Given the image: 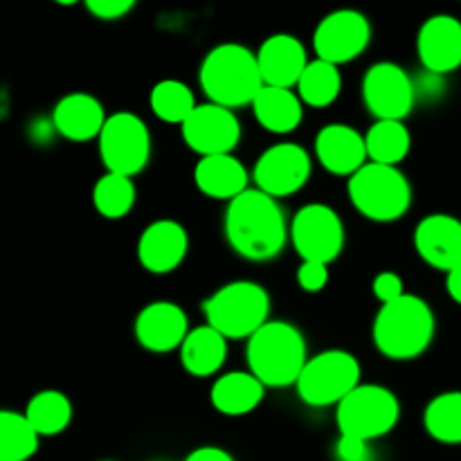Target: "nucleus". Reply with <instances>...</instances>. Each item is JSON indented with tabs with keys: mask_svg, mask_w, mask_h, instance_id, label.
I'll list each match as a JSON object with an SVG mask.
<instances>
[{
	"mask_svg": "<svg viewBox=\"0 0 461 461\" xmlns=\"http://www.w3.org/2000/svg\"><path fill=\"white\" fill-rule=\"evenodd\" d=\"M223 230L230 248L248 261L275 259L288 241L282 207L257 187L246 189L228 203Z\"/></svg>",
	"mask_w": 461,
	"mask_h": 461,
	"instance_id": "obj_1",
	"label": "nucleus"
},
{
	"mask_svg": "<svg viewBox=\"0 0 461 461\" xmlns=\"http://www.w3.org/2000/svg\"><path fill=\"white\" fill-rule=\"evenodd\" d=\"M198 84L210 104L234 108L250 106L264 88L257 54L246 45L223 43L205 54L198 70Z\"/></svg>",
	"mask_w": 461,
	"mask_h": 461,
	"instance_id": "obj_2",
	"label": "nucleus"
},
{
	"mask_svg": "<svg viewBox=\"0 0 461 461\" xmlns=\"http://www.w3.org/2000/svg\"><path fill=\"white\" fill-rule=\"evenodd\" d=\"M435 329L430 304L423 297L405 293L401 300L381 306L374 318L372 338L385 358L414 360L432 345Z\"/></svg>",
	"mask_w": 461,
	"mask_h": 461,
	"instance_id": "obj_3",
	"label": "nucleus"
},
{
	"mask_svg": "<svg viewBox=\"0 0 461 461\" xmlns=\"http://www.w3.org/2000/svg\"><path fill=\"white\" fill-rule=\"evenodd\" d=\"M248 372L264 387L295 385L309 360L304 333L291 322H266L246 347Z\"/></svg>",
	"mask_w": 461,
	"mask_h": 461,
	"instance_id": "obj_4",
	"label": "nucleus"
},
{
	"mask_svg": "<svg viewBox=\"0 0 461 461\" xmlns=\"http://www.w3.org/2000/svg\"><path fill=\"white\" fill-rule=\"evenodd\" d=\"M207 327L219 331L225 340L252 338L270 313V295L255 282H232L221 286L203 302Z\"/></svg>",
	"mask_w": 461,
	"mask_h": 461,
	"instance_id": "obj_5",
	"label": "nucleus"
},
{
	"mask_svg": "<svg viewBox=\"0 0 461 461\" xmlns=\"http://www.w3.org/2000/svg\"><path fill=\"white\" fill-rule=\"evenodd\" d=\"M349 201L365 219L374 223H392L408 214L412 205V187L399 167L367 162L347 183Z\"/></svg>",
	"mask_w": 461,
	"mask_h": 461,
	"instance_id": "obj_6",
	"label": "nucleus"
},
{
	"mask_svg": "<svg viewBox=\"0 0 461 461\" xmlns=\"http://www.w3.org/2000/svg\"><path fill=\"white\" fill-rule=\"evenodd\" d=\"M358 358L345 349H329L306 360L297 378V396L311 408L340 405L360 385Z\"/></svg>",
	"mask_w": 461,
	"mask_h": 461,
	"instance_id": "obj_7",
	"label": "nucleus"
},
{
	"mask_svg": "<svg viewBox=\"0 0 461 461\" xmlns=\"http://www.w3.org/2000/svg\"><path fill=\"white\" fill-rule=\"evenodd\" d=\"M401 419L399 396L383 385H358L336 410L340 435L374 441L396 428Z\"/></svg>",
	"mask_w": 461,
	"mask_h": 461,
	"instance_id": "obj_8",
	"label": "nucleus"
},
{
	"mask_svg": "<svg viewBox=\"0 0 461 461\" xmlns=\"http://www.w3.org/2000/svg\"><path fill=\"white\" fill-rule=\"evenodd\" d=\"M99 158L108 174L133 178L151 160V133L142 117L122 111L108 115L97 138Z\"/></svg>",
	"mask_w": 461,
	"mask_h": 461,
	"instance_id": "obj_9",
	"label": "nucleus"
},
{
	"mask_svg": "<svg viewBox=\"0 0 461 461\" xmlns=\"http://www.w3.org/2000/svg\"><path fill=\"white\" fill-rule=\"evenodd\" d=\"M288 239L302 261L333 264L345 248V225L333 207L309 203L293 216Z\"/></svg>",
	"mask_w": 461,
	"mask_h": 461,
	"instance_id": "obj_10",
	"label": "nucleus"
},
{
	"mask_svg": "<svg viewBox=\"0 0 461 461\" xmlns=\"http://www.w3.org/2000/svg\"><path fill=\"white\" fill-rule=\"evenodd\" d=\"M363 102L376 122H403L417 102V86L396 63H374L365 72Z\"/></svg>",
	"mask_w": 461,
	"mask_h": 461,
	"instance_id": "obj_11",
	"label": "nucleus"
},
{
	"mask_svg": "<svg viewBox=\"0 0 461 461\" xmlns=\"http://www.w3.org/2000/svg\"><path fill=\"white\" fill-rule=\"evenodd\" d=\"M313 162L309 151L295 142H282L266 149L255 162L252 180L259 192L277 198L293 196L300 192L311 178Z\"/></svg>",
	"mask_w": 461,
	"mask_h": 461,
	"instance_id": "obj_12",
	"label": "nucleus"
},
{
	"mask_svg": "<svg viewBox=\"0 0 461 461\" xmlns=\"http://www.w3.org/2000/svg\"><path fill=\"white\" fill-rule=\"evenodd\" d=\"M372 41V25L367 16L356 9H338L327 14L313 32V50L320 61L342 66L367 50Z\"/></svg>",
	"mask_w": 461,
	"mask_h": 461,
	"instance_id": "obj_13",
	"label": "nucleus"
},
{
	"mask_svg": "<svg viewBox=\"0 0 461 461\" xmlns=\"http://www.w3.org/2000/svg\"><path fill=\"white\" fill-rule=\"evenodd\" d=\"M185 144L201 158L232 153L241 140V124L234 111L216 104H198L180 126Z\"/></svg>",
	"mask_w": 461,
	"mask_h": 461,
	"instance_id": "obj_14",
	"label": "nucleus"
},
{
	"mask_svg": "<svg viewBox=\"0 0 461 461\" xmlns=\"http://www.w3.org/2000/svg\"><path fill=\"white\" fill-rule=\"evenodd\" d=\"M417 54L423 70L444 77L461 68V21L450 14H437L417 34Z\"/></svg>",
	"mask_w": 461,
	"mask_h": 461,
	"instance_id": "obj_15",
	"label": "nucleus"
},
{
	"mask_svg": "<svg viewBox=\"0 0 461 461\" xmlns=\"http://www.w3.org/2000/svg\"><path fill=\"white\" fill-rule=\"evenodd\" d=\"M135 340L153 354H169L180 349L189 336L187 313L176 302H151L135 318Z\"/></svg>",
	"mask_w": 461,
	"mask_h": 461,
	"instance_id": "obj_16",
	"label": "nucleus"
},
{
	"mask_svg": "<svg viewBox=\"0 0 461 461\" xmlns=\"http://www.w3.org/2000/svg\"><path fill=\"white\" fill-rule=\"evenodd\" d=\"M255 54L261 81L273 88L293 90L311 63L304 43L293 34L268 36Z\"/></svg>",
	"mask_w": 461,
	"mask_h": 461,
	"instance_id": "obj_17",
	"label": "nucleus"
},
{
	"mask_svg": "<svg viewBox=\"0 0 461 461\" xmlns=\"http://www.w3.org/2000/svg\"><path fill=\"white\" fill-rule=\"evenodd\" d=\"M414 250L437 270H450L461 266V221L450 214H430L419 221L414 230Z\"/></svg>",
	"mask_w": 461,
	"mask_h": 461,
	"instance_id": "obj_18",
	"label": "nucleus"
},
{
	"mask_svg": "<svg viewBox=\"0 0 461 461\" xmlns=\"http://www.w3.org/2000/svg\"><path fill=\"white\" fill-rule=\"evenodd\" d=\"M189 250L187 230L171 219L153 221L138 241V259L151 275L174 273Z\"/></svg>",
	"mask_w": 461,
	"mask_h": 461,
	"instance_id": "obj_19",
	"label": "nucleus"
},
{
	"mask_svg": "<svg viewBox=\"0 0 461 461\" xmlns=\"http://www.w3.org/2000/svg\"><path fill=\"white\" fill-rule=\"evenodd\" d=\"M315 156L333 176H354L367 165L365 135L349 124H327L315 135Z\"/></svg>",
	"mask_w": 461,
	"mask_h": 461,
	"instance_id": "obj_20",
	"label": "nucleus"
},
{
	"mask_svg": "<svg viewBox=\"0 0 461 461\" xmlns=\"http://www.w3.org/2000/svg\"><path fill=\"white\" fill-rule=\"evenodd\" d=\"M106 120L102 102L88 93L66 95L52 111V129L70 142H88L99 138Z\"/></svg>",
	"mask_w": 461,
	"mask_h": 461,
	"instance_id": "obj_21",
	"label": "nucleus"
},
{
	"mask_svg": "<svg viewBox=\"0 0 461 461\" xmlns=\"http://www.w3.org/2000/svg\"><path fill=\"white\" fill-rule=\"evenodd\" d=\"M248 180H250L248 169L232 153L201 158L194 169V183H196L198 192L205 194L207 198H216V201L230 203L241 196L246 189H250Z\"/></svg>",
	"mask_w": 461,
	"mask_h": 461,
	"instance_id": "obj_22",
	"label": "nucleus"
},
{
	"mask_svg": "<svg viewBox=\"0 0 461 461\" xmlns=\"http://www.w3.org/2000/svg\"><path fill=\"white\" fill-rule=\"evenodd\" d=\"M250 106L261 129L275 135L293 133L304 117V104L295 90L288 88L264 86Z\"/></svg>",
	"mask_w": 461,
	"mask_h": 461,
	"instance_id": "obj_23",
	"label": "nucleus"
},
{
	"mask_svg": "<svg viewBox=\"0 0 461 461\" xmlns=\"http://www.w3.org/2000/svg\"><path fill=\"white\" fill-rule=\"evenodd\" d=\"M266 387L250 372H230L214 381L210 401L223 417H246L264 401Z\"/></svg>",
	"mask_w": 461,
	"mask_h": 461,
	"instance_id": "obj_24",
	"label": "nucleus"
},
{
	"mask_svg": "<svg viewBox=\"0 0 461 461\" xmlns=\"http://www.w3.org/2000/svg\"><path fill=\"white\" fill-rule=\"evenodd\" d=\"M225 358H228V340L207 324L192 329L180 347V363H183L185 372L196 378L219 374Z\"/></svg>",
	"mask_w": 461,
	"mask_h": 461,
	"instance_id": "obj_25",
	"label": "nucleus"
},
{
	"mask_svg": "<svg viewBox=\"0 0 461 461\" xmlns=\"http://www.w3.org/2000/svg\"><path fill=\"white\" fill-rule=\"evenodd\" d=\"M365 147L372 162L396 167L408 158L412 149V135L403 122H374L365 133Z\"/></svg>",
	"mask_w": 461,
	"mask_h": 461,
	"instance_id": "obj_26",
	"label": "nucleus"
},
{
	"mask_svg": "<svg viewBox=\"0 0 461 461\" xmlns=\"http://www.w3.org/2000/svg\"><path fill=\"white\" fill-rule=\"evenodd\" d=\"M39 437L61 435L72 421V403L63 392L43 390L34 394L23 412Z\"/></svg>",
	"mask_w": 461,
	"mask_h": 461,
	"instance_id": "obj_27",
	"label": "nucleus"
},
{
	"mask_svg": "<svg viewBox=\"0 0 461 461\" xmlns=\"http://www.w3.org/2000/svg\"><path fill=\"white\" fill-rule=\"evenodd\" d=\"M297 97L302 99L304 106L311 108H327L340 97L342 90V75L338 66L327 61H311L306 66L304 75L297 81Z\"/></svg>",
	"mask_w": 461,
	"mask_h": 461,
	"instance_id": "obj_28",
	"label": "nucleus"
},
{
	"mask_svg": "<svg viewBox=\"0 0 461 461\" xmlns=\"http://www.w3.org/2000/svg\"><path fill=\"white\" fill-rule=\"evenodd\" d=\"M149 106H151L153 115L158 120L167 122V124L183 126L185 120L192 115L198 104L187 84H183L178 79H165L158 81L151 88Z\"/></svg>",
	"mask_w": 461,
	"mask_h": 461,
	"instance_id": "obj_29",
	"label": "nucleus"
},
{
	"mask_svg": "<svg viewBox=\"0 0 461 461\" xmlns=\"http://www.w3.org/2000/svg\"><path fill=\"white\" fill-rule=\"evenodd\" d=\"M423 426L441 444H461V392H444L428 403Z\"/></svg>",
	"mask_w": 461,
	"mask_h": 461,
	"instance_id": "obj_30",
	"label": "nucleus"
},
{
	"mask_svg": "<svg viewBox=\"0 0 461 461\" xmlns=\"http://www.w3.org/2000/svg\"><path fill=\"white\" fill-rule=\"evenodd\" d=\"M39 439L25 414L0 410V461H27L39 450Z\"/></svg>",
	"mask_w": 461,
	"mask_h": 461,
	"instance_id": "obj_31",
	"label": "nucleus"
},
{
	"mask_svg": "<svg viewBox=\"0 0 461 461\" xmlns=\"http://www.w3.org/2000/svg\"><path fill=\"white\" fill-rule=\"evenodd\" d=\"M93 203L95 210H97L104 219H124L135 205L133 178H126V176L120 174H108L106 171V174L95 183Z\"/></svg>",
	"mask_w": 461,
	"mask_h": 461,
	"instance_id": "obj_32",
	"label": "nucleus"
},
{
	"mask_svg": "<svg viewBox=\"0 0 461 461\" xmlns=\"http://www.w3.org/2000/svg\"><path fill=\"white\" fill-rule=\"evenodd\" d=\"M329 284V266L318 261H302L297 268V286L304 293H320Z\"/></svg>",
	"mask_w": 461,
	"mask_h": 461,
	"instance_id": "obj_33",
	"label": "nucleus"
},
{
	"mask_svg": "<svg viewBox=\"0 0 461 461\" xmlns=\"http://www.w3.org/2000/svg\"><path fill=\"white\" fill-rule=\"evenodd\" d=\"M372 293L381 304H392V302L401 300L405 295L403 279H401V275L392 273V270H383L374 277Z\"/></svg>",
	"mask_w": 461,
	"mask_h": 461,
	"instance_id": "obj_34",
	"label": "nucleus"
},
{
	"mask_svg": "<svg viewBox=\"0 0 461 461\" xmlns=\"http://www.w3.org/2000/svg\"><path fill=\"white\" fill-rule=\"evenodd\" d=\"M135 7L133 0H88L86 9L99 21H117L124 18Z\"/></svg>",
	"mask_w": 461,
	"mask_h": 461,
	"instance_id": "obj_35",
	"label": "nucleus"
},
{
	"mask_svg": "<svg viewBox=\"0 0 461 461\" xmlns=\"http://www.w3.org/2000/svg\"><path fill=\"white\" fill-rule=\"evenodd\" d=\"M336 457L338 461H372V448L369 441L340 435L336 444Z\"/></svg>",
	"mask_w": 461,
	"mask_h": 461,
	"instance_id": "obj_36",
	"label": "nucleus"
},
{
	"mask_svg": "<svg viewBox=\"0 0 461 461\" xmlns=\"http://www.w3.org/2000/svg\"><path fill=\"white\" fill-rule=\"evenodd\" d=\"M185 461H234V457L228 450L216 448V446H203V448L192 450Z\"/></svg>",
	"mask_w": 461,
	"mask_h": 461,
	"instance_id": "obj_37",
	"label": "nucleus"
},
{
	"mask_svg": "<svg viewBox=\"0 0 461 461\" xmlns=\"http://www.w3.org/2000/svg\"><path fill=\"white\" fill-rule=\"evenodd\" d=\"M446 291H448L450 300L461 306V266L446 275Z\"/></svg>",
	"mask_w": 461,
	"mask_h": 461,
	"instance_id": "obj_38",
	"label": "nucleus"
}]
</instances>
